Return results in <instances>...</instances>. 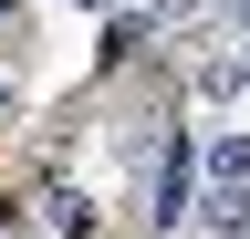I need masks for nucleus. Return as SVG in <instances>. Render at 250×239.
<instances>
[{"instance_id":"1","label":"nucleus","mask_w":250,"mask_h":239,"mask_svg":"<svg viewBox=\"0 0 250 239\" xmlns=\"http://www.w3.org/2000/svg\"><path fill=\"white\" fill-rule=\"evenodd\" d=\"M198 187L208 198H250V125H219L198 146Z\"/></svg>"},{"instance_id":"2","label":"nucleus","mask_w":250,"mask_h":239,"mask_svg":"<svg viewBox=\"0 0 250 239\" xmlns=\"http://www.w3.org/2000/svg\"><path fill=\"white\" fill-rule=\"evenodd\" d=\"M42 229H52V239H104L115 219H104V198H83V187H52V208H42Z\"/></svg>"},{"instance_id":"3","label":"nucleus","mask_w":250,"mask_h":239,"mask_svg":"<svg viewBox=\"0 0 250 239\" xmlns=\"http://www.w3.org/2000/svg\"><path fill=\"white\" fill-rule=\"evenodd\" d=\"M240 42H250V0H240Z\"/></svg>"},{"instance_id":"4","label":"nucleus","mask_w":250,"mask_h":239,"mask_svg":"<svg viewBox=\"0 0 250 239\" xmlns=\"http://www.w3.org/2000/svg\"><path fill=\"white\" fill-rule=\"evenodd\" d=\"M0 114H11V83H0Z\"/></svg>"},{"instance_id":"5","label":"nucleus","mask_w":250,"mask_h":239,"mask_svg":"<svg viewBox=\"0 0 250 239\" xmlns=\"http://www.w3.org/2000/svg\"><path fill=\"white\" fill-rule=\"evenodd\" d=\"M83 11H104V0H83Z\"/></svg>"},{"instance_id":"6","label":"nucleus","mask_w":250,"mask_h":239,"mask_svg":"<svg viewBox=\"0 0 250 239\" xmlns=\"http://www.w3.org/2000/svg\"><path fill=\"white\" fill-rule=\"evenodd\" d=\"M0 11H21V0H0Z\"/></svg>"}]
</instances>
